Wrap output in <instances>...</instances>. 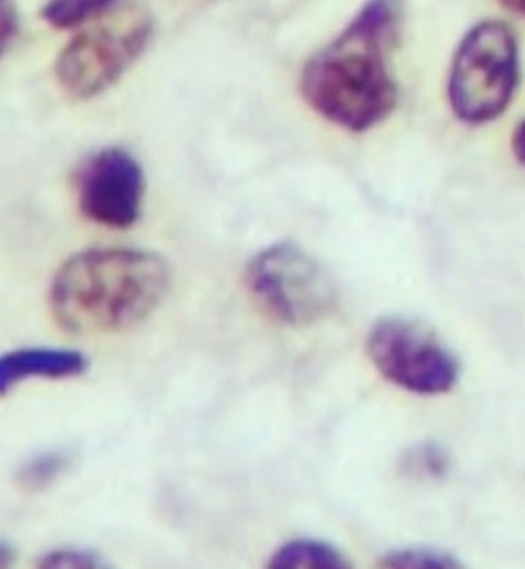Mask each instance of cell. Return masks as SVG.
<instances>
[{
    "instance_id": "6da1fadb",
    "label": "cell",
    "mask_w": 525,
    "mask_h": 569,
    "mask_svg": "<svg viewBox=\"0 0 525 569\" xmlns=\"http://www.w3.org/2000/svg\"><path fill=\"white\" fill-rule=\"evenodd\" d=\"M400 22L399 0H368L344 31L304 64L300 93L333 126L367 132L397 106L389 50Z\"/></svg>"
},
{
    "instance_id": "7a4b0ae2",
    "label": "cell",
    "mask_w": 525,
    "mask_h": 569,
    "mask_svg": "<svg viewBox=\"0 0 525 569\" xmlns=\"http://www.w3.org/2000/svg\"><path fill=\"white\" fill-rule=\"evenodd\" d=\"M170 284L172 270L159 253L129 247L81 250L50 280V315L69 335H111L146 321Z\"/></svg>"
},
{
    "instance_id": "3957f363",
    "label": "cell",
    "mask_w": 525,
    "mask_h": 569,
    "mask_svg": "<svg viewBox=\"0 0 525 569\" xmlns=\"http://www.w3.org/2000/svg\"><path fill=\"white\" fill-rule=\"evenodd\" d=\"M152 29V17L143 6L118 2L72 38L59 54V87L76 100L102 96L137 63L149 46Z\"/></svg>"
},
{
    "instance_id": "277c9868",
    "label": "cell",
    "mask_w": 525,
    "mask_h": 569,
    "mask_svg": "<svg viewBox=\"0 0 525 569\" xmlns=\"http://www.w3.org/2000/svg\"><path fill=\"white\" fill-rule=\"evenodd\" d=\"M521 78L515 32L503 20H483L463 37L448 76V104L468 126L494 122L506 111Z\"/></svg>"
},
{
    "instance_id": "5b68a950",
    "label": "cell",
    "mask_w": 525,
    "mask_h": 569,
    "mask_svg": "<svg viewBox=\"0 0 525 569\" xmlns=\"http://www.w3.org/2000/svg\"><path fill=\"white\" fill-rule=\"evenodd\" d=\"M245 284L268 317L288 327L315 326L338 302L331 276L294 241L268 244L250 258Z\"/></svg>"
},
{
    "instance_id": "8992f818",
    "label": "cell",
    "mask_w": 525,
    "mask_h": 569,
    "mask_svg": "<svg viewBox=\"0 0 525 569\" xmlns=\"http://www.w3.org/2000/svg\"><path fill=\"white\" fill-rule=\"evenodd\" d=\"M367 353L389 385L420 397L448 393L462 377L456 353L424 323L400 315L372 326Z\"/></svg>"
},
{
    "instance_id": "52a82bcc",
    "label": "cell",
    "mask_w": 525,
    "mask_h": 569,
    "mask_svg": "<svg viewBox=\"0 0 525 569\" xmlns=\"http://www.w3.org/2000/svg\"><path fill=\"white\" fill-rule=\"evenodd\" d=\"M73 190L82 217L96 226L126 231L137 226L146 199V172L122 147H106L79 164Z\"/></svg>"
},
{
    "instance_id": "ba28073f",
    "label": "cell",
    "mask_w": 525,
    "mask_h": 569,
    "mask_svg": "<svg viewBox=\"0 0 525 569\" xmlns=\"http://www.w3.org/2000/svg\"><path fill=\"white\" fill-rule=\"evenodd\" d=\"M90 370L87 353L76 348L22 347L0 353V397L31 379H76Z\"/></svg>"
},
{
    "instance_id": "9c48e42d",
    "label": "cell",
    "mask_w": 525,
    "mask_h": 569,
    "mask_svg": "<svg viewBox=\"0 0 525 569\" xmlns=\"http://www.w3.org/2000/svg\"><path fill=\"white\" fill-rule=\"evenodd\" d=\"M267 569H353L347 557L327 542L297 539L274 553Z\"/></svg>"
},
{
    "instance_id": "30bf717a",
    "label": "cell",
    "mask_w": 525,
    "mask_h": 569,
    "mask_svg": "<svg viewBox=\"0 0 525 569\" xmlns=\"http://www.w3.org/2000/svg\"><path fill=\"white\" fill-rule=\"evenodd\" d=\"M70 466H72V456L69 452L50 450L32 457L26 465L20 466L17 483L23 491H46L70 470Z\"/></svg>"
},
{
    "instance_id": "8fae6325",
    "label": "cell",
    "mask_w": 525,
    "mask_h": 569,
    "mask_svg": "<svg viewBox=\"0 0 525 569\" xmlns=\"http://www.w3.org/2000/svg\"><path fill=\"white\" fill-rule=\"evenodd\" d=\"M120 0H47L41 19L56 29H72L99 19Z\"/></svg>"
},
{
    "instance_id": "7c38bea8",
    "label": "cell",
    "mask_w": 525,
    "mask_h": 569,
    "mask_svg": "<svg viewBox=\"0 0 525 569\" xmlns=\"http://www.w3.org/2000/svg\"><path fill=\"white\" fill-rule=\"evenodd\" d=\"M374 569H467L454 559L435 548H403L386 553Z\"/></svg>"
},
{
    "instance_id": "4fadbf2b",
    "label": "cell",
    "mask_w": 525,
    "mask_h": 569,
    "mask_svg": "<svg viewBox=\"0 0 525 569\" xmlns=\"http://www.w3.org/2000/svg\"><path fill=\"white\" fill-rule=\"evenodd\" d=\"M34 569H115L97 551L82 548H59L38 560Z\"/></svg>"
},
{
    "instance_id": "5bb4252c",
    "label": "cell",
    "mask_w": 525,
    "mask_h": 569,
    "mask_svg": "<svg viewBox=\"0 0 525 569\" xmlns=\"http://www.w3.org/2000/svg\"><path fill=\"white\" fill-rule=\"evenodd\" d=\"M17 31V10L13 0H0V58L10 47Z\"/></svg>"
},
{
    "instance_id": "9a60e30c",
    "label": "cell",
    "mask_w": 525,
    "mask_h": 569,
    "mask_svg": "<svg viewBox=\"0 0 525 569\" xmlns=\"http://www.w3.org/2000/svg\"><path fill=\"white\" fill-rule=\"evenodd\" d=\"M525 127L524 123H518L516 126L515 134H513V154H515L516 161L518 163H524V156H525Z\"/></svg>"
},
{
    "instance_id": "2e32d148",
    "label": "cell",
    "mask_w": 525,
    "mask_h": 569,
    "mask_svg": "<svg viewBox=\"0 0 525 569\" xmlns=\"http://www.w3.org/2000/svg\"><path fill=\"white\" fill-rule=\"evenodd\" d=\"M14 559H17V553L10 542L0 541V569H13Z\"/></svg>"
},
{
    "instance_id": "e0dca14e",
    "label": "cell",
    "mask_w": 525,
    "mask_h": 569,
    "mask_svg": "<svg viewBox=\"0 0 525 569\" xmlns=\"http://www.w3.org/2000/svg\"><path fill=\"white\" fill-rule=\"evenodd\" d=\"M504 8L507 10L515 11V13H522L524 11L525 0H498Z\"/></svg>"
}]
</instances>
